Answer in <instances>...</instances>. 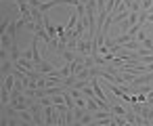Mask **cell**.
<instances>
[{
	"label": "cell",
	"mask_w": 153,
	"mask_h": 126,
	"mask_svg": "<svg viewBox=\"0 0 153 126\" xmlns=\"http://www.w3.org/2000/svg\"><path fill=\"white\" fill-rule=\"evenodd\" d=\"M51 103L57 107V105H65V99H63V95H53L51 97Z\"/></svg>",
	"instance_id": "cell-11"
},
{
	"label": "cell",
	"mask_w": 153,
	"mask_h": 126,
	"mask_svg": "<svg viewBox=\"0 0 153 126\" xmlns=\"http://www.w3.org/2000/svg\"><path fill=\"white\" fill-rule=\"evenodd\" d=\"M57 67H55V63H51V61H40V63H36V72H40L42 76H48V74H53Z\"/></svg>",
	"instance_id": "cell-2"
},
{
	"label": "cell",
	"mask_w": 153,
	"mask_h": 126,
	"mask_svg": "<svg viewBox=\"0 0 153 126\" xmlns=\"http://www.w3.org/2000/svg\"><path fill=\"white\" fill-rule=\"evenodd\" d=\"M19 120H21V122H32V124H34V116H32V111H30V109L19 111Z\"/></svg>",
	"instance_id": "cell-10"
},
{
	"label": "cell",
	"mask_w": 153,
	"mask_h": 126,
	"mask_svg": "<svg viewBox=\"0 0 153 126\" xmlns=\"http://www.w3.org/2000/svg\"><path fill=\"white\" fill-rule=\"evenodd\" d=\"M92 40H88V38H80L78 40V48H76V53L78 55H92Z\"/></svg>",
	"instance_id": "cell-1"
},
{
	"label": "cell",
	"mask_w": 153,
	"mask_h": 126,
	"mask_svg": "<svg viewBox=\"0 0 153 126\" xmlns=\"http://www.w3.org/2000/svg\"><path fill=\"white\" fill-rule=\"evenodd\" d=\"M61 57L65 59V63H74V61L78 59V53H76V51H63Z\"/></svg>",
	"instance_id": "cell-7"
},
{
	"label": "cell",
	"mask_w": 153,
	"mask_h": 126,
	"mask_svg": "<svg viewBox=\"0 0 153 126\" xmlns=\"http://www.w3.org/2000/svg\"><path fill=\"white\" fill-rule=\"evenodd\" d=\"M145 38H149V36H147V32H145V30H138V32H136V40H138V42H143Z\"/></svg>",
	"instance_id": "cell-16"
},
{
	"label": "cell",
	"mask_w": 153,
	"mask_h": 126,
	"mask_svg": "<svg viewBox=\"0 0 153 126\" xmlns=\"http://www.w3.org/2000/svg\"><path fill=\"white\" fill-rule=\"evenodd\" d=\"M86 109H88V111H92V113H94V111H97V109H101V107H99V103H97V99H94V97H86Z\"/></svg>",
	"instance_id": "cell-8"
},
{
	"label": "cell",
	"mask_w": 153,
	"mask_h": 126,
	"mask_svg": "<svg viewBox=\"0 0 153 126\" xmlns=\"http://www.w3.org/2000/svg\"><path fill=\"white\" fill-rule=\"evenodd\" d=\"M153 0H140V11H151Z\"/></svg>",
	"instance_id": "cell-14"
},
{
	"label": "cell",
	"mask_w": 153,
	"mask_h": 126,
	"mask_svg": "<svg viewBox=\"0 0 153 126\" xmlns=\"http://www.w3.org/2000/svg\"><path fill=\"white\" fill-rule=\"evenodd\" d=\"M147 21H149V23H153V13H151V11H149V19H147Z\"/></svg>",
	"instance_id": "cell-18"
},
{
	"label": "cell",
	"mask_w": 153,
	"mask_h": 126,
	"mask_svg": "<svg viewBox=\"0 0 153 126\" xmlns=\"http://www.w3.org/2000/svg\"><path fill=\"white\" fill-rule=\"evenodd\" d=\"M9 23H11V19H4V21H0V38H2V36L7 34V30H9Z\"/></svg>",
	"instance_id": "cell-12"
},
{
	"label": "cell",
	"mask_w": 153,
	"mask_h": 126,
	"mask_svg": "<svg viewBox=\"0 0 153 126\" xmlns=\"http://www.w3.org/2000/svg\"><path fill=\"white\" fill-rule=\"evenodd\" d=\"M140 44H143V46H145L147 51H151V53H153V40H151V38H145V40H143Z\"/></svg>",
	"instance_id": "cell-15"
},
{
	"label": "cell",
	"mask_w": 153,
	"mask_h": 126,
	"mask_svg": "<svg viewBox=\"0 0 153 126\" xmlns=\"http://www.w3.org/2000/svg\"><path fill=\"white\" fill-rule=\"evenodd\" d=\"M80 122H82V126H86V124H90V122H94V113L86 109V111H84V116L80 118Z\"/></svg>",
	"instance_id": "cell-9"
},
{
	"label": "cell",
	"mask_w": 153,
	"mask_h": 126,
	"mask_svg": "<svg viewBox=\"0 0 153 126\" xmlns=\"http://www.w3.org/2000/svg\"><path fill=\"white\" fill-rule=\"evenodd\" d=\"M7 59H11L9 51H7V48H0V61H7Z\"/></svg>",
	"instance_id": "cell-17"
},
{
	"label": "cell",
	"mask_w": 153,
	"mask_h": 126,
	"mask_svg": "<svg viewBox=\"0 0 153 126\" xmlns=\"http://www.w3.org/2000/svg\"><path fill=\"white\" fill-rule=\"evenodd\" d=\"M134 40V36H130V34H122V36H117L113 42L117 44V46H124V44H128V42H132Z\"/></svg>",
	"instance_id": "cell-5"
},
{
	"label": "cell",
	"mask_w": 153,
	"mask_h": 126,
	"mask_svg": "<svg viewBox=\"0 0 153 126\" xmlns=\"http://www.w3.org/2000/svg\"><path fill=\"white\" fill-rule=\"evenodd\" d=\"M126 21H128V23H130V28H132V25H134V23L138 21V13L130 11V13H128V19H126Z\"/></svg>",
	"instance_id": "cell-13"
},
{
	"label": "cell",
	"mask_w": 153,
	"mask_h": 126,
	"mask_svg": "<svg viewBox=\"0 0 153 126\" xmlns=\"http://www.w3.org/2000/svg\"><path fill=\"white\" fill-rule=\"evenodd\" d=\"M2 88H4V90H9V92H11V90H15V76H13V74H9V76L4 78Z\"/></svg>",
	"instance_id": "cell-6"
},
{
	"label": "cell",
	"mask_w": 153,
	"mask_h": 126,
	"mask_svg": "<svg viewBox=\"0 0 153 126\" xmlns=\"http://www.w3.org/2000/svg\"><path fill=\"white\" fill-rule=\"evenodd\" d=\"M13 69H15V63H13L11 59L2 61V65H0V74H2V76H9V74H13Z\"/></svg>",
	"instance_id": "cell-4"
},
{
	"label": "cell",
	"mask_w": 153,
	"mask_h": 126,
	"mask_svg": "<svg viewBox=\"0 0 153 126\" xmlns=\"http://www.w3.org/2000/svg\"><path fill=\"white\" fill-rule=\"evenodd\" d=\"M126 113H128V109L124 107V105H120V103H111V116H120V118H126Z\"/></svg>",
	"instance_id": "cell-3"
}]
</instances>
